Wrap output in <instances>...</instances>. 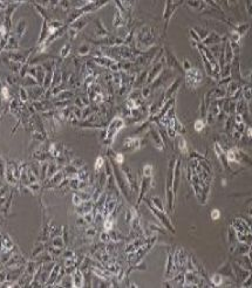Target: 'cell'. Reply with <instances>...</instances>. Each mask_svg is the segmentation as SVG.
I'll return each instance as SVG.
<instances>
[{"mask_svg":"<svg viewBox=\"0 0 252 288\" xmlns=\"http://www.w3.org/2000/svg\"><path fill=\"white\" fill-rule=\"evenodd\" d=\"M203 80L202 73L199 69L197 68H190L189 70H187V87L190 89H195L196 87H198L201 84Z\"/></svg>","mask_w":252,"mask_h":288,"instance_id":"1","label":"cell"},{"mask_svg":"<svg viewBox=\"0 0 252 288\" xmlns=\"http://www.w3.org/2000/svg\"><path fill=\"white\" fill-rule=\"evenodd\" d=\"M182 4V1L180 2H175V1H167L165 2V9H164V21H165V26H164V32L167 31L168 27V22L172 15V13L176 11L177 6H180Z\"/></svg>","mask_w":252,"mask_h":288,"instance_id":"2","label":"cell"},{"mask_svg":"<svg viewBox=\"0 0 252 288\" xmlns=\"http://www.w3.org/2000/svg\"><path fill=\"white\" fill-rule=\"evenodd\" d=\"M149 207H150V210L154 212V214H155L158 219L162 222V224L164 225V226H165L168 230H170V232H171V233H175V228L172 227V225H171V223H170L169 218L165 216V213H164L163 211H159V210H157L155 206H153V204H150V205H149Z\"/></svg>","mask_w":252,"mask_h":288,"instance_id":"3","label":"cell"},{"mask_svg":"<svg viewBox=\"0 0 252 288\" xmlns=\"http://www.w3.org/2000/svg\"><path fill=\"white\" fill-rule=\"evenodd\" d=\"M144 43L146 46H151L154 43V35H153V31L149 30V27H144L142 30V32H140V36H138V42Z\"/></svg>","mask_w":252,"mask_h":288,"instance_id":"4","label":"cell"},{"mask_svg":"<svg viewBox=\"0 0 252 288\" xmlns=\"http://www.w3.org/2000/svg\"><path fill=\"white\" fill-rule=\"evenodd\" d=\"M223 41H226V38H222L216 33H211L203 40V45H218Z\"/></svg>","mask_w":252,"mask_h":288,"instance_id":"5","label":"cell"},{"mask_svg":"<svg viewBox=\"0 0 252 288\" xmlns=\"http://www.w3.org/2000/svg\"><path fill=\"white\" fill-rule=\"evenodd\" d=\"M180 83H181V79H176L175 81H174V83L168 88V90H167V93H165V95H164V98H163V103L164 102H167L169 98H171V96L174 95L176 92H177V89H178V87H180Z\"/></svg>","mask_w":252,"mask_h":288,"instance_id":"6","label":"cell"},{"mask_svg":"<svg viewBox=\"0 0 252 288\" xmlns=\"http://www.w3.org/2000/svg\"><path fill=\"white\" fill-rule=\"evenodd\" d=\"M141 147V139L140 138H128L125 142V149L130 151V150H136Z\"/></svg>","mask_w":252,"mask_h":288,"instance_id":"7","label":"cell"},{"mask_svg":"<svg viewBox=\"0 0 252 288\" xmlns=\"http://www.w3.org/2000/svg\"><path fill=\"white\" fill-rule=\"evenodd\" d=\"M150 135H151L153 142H154V144L156 145V148L159 149V150H163V148H164V142H163V139H162V137H161V134L157 132L156 130L151 129V130H150Z\"/></svg>","mask_w":252,"mask_h":288,"instance_id":"8","label":"cell"},{"mask_svg":"<svg viewBox=\"0 0 252 288\" xmlns=\"http://www.w3.org/2000/svg\"><path fill=\"white\" fill-rule=\"evenodd\" d=\"M162 70V64L161 62H158V64H156L155 66H154V68L151 69V71H150V74H149V76H148V79H147V82L148 83H151L156 77H158V75H159V71Z\"/></svg>","mask_w":252,"mask_h":288,"instance_id":"9","label":"cell"},{"mask_svg":"<svg viewBox=\"0 0 252 288\" xmlns=\"http://www.w3.org/2000/svg\"><path fill=\"white\" fill-rule=\"evenodd\" d=\"M167 60H168V64L169 67H174L176 69H181V66L178 64V61L176 60V58L170 53V52H167Z\"/></svg>","mask_w":252,"mask_h":288,"instance_id":"10","label":"cell"},{"mask_svg":"<svg viewBox=\"0 0 252 288\" xmlns=\"http://www.w3.org/2000/svg\"><path fill=\"white\" fill-rule=\"evenodd\" d=\"M238 90H240V87H239V83L238 82H235V81H231L229 83V88H227V94L229 95H235Z\"/></svg>","mask_w":252,"mask_h":288,"instance_id":"11","label":"cell"},{"mask_svg":"<svg viewBox=\"0 0 252 288\" xmlns=\"http://www.w3.org/2000/svg\"><path fill=\"white\" fill-rule=\"evenodd\" d=\"M178 149L181 150L182 154H188V145H187V142L183 137H178Z\"/></svg>","mask_w":252,"mask_h":288,"instance_id":"12","label":"cell"},{"mask_svg":"<svg viewBox=\"0 0 252 288\" xmlns=\"http://www.w3.org/2000/svg\"><path fill=\"white\" fill-rule=\"evenodd\" d=\"M187 5L190 6V7H192V8H195V9H203V8H205V2H203V1H189Z\"/></svg>","mask_w":252,"mask_h":288,"instance_id":"13","label":"cell"},{"mask_svg":"<svg viewBox=\"0 0 252 288\" xmlns=\"http://www.w3.org/2000/svg\"><path fill=\"white\" fill-rule=\"evenodd\" d=\"M151 204H153V206H155L157 210H159V211H163V212H164L162 200H161L158 197H153V198H151Z\"/></svg>","mask_w":252,"mask_h":288,"instance_id":"14","label":"cell"},{"mask_svg":"<svg viewBox=\"0 0 252 288\" xmlns=\"http://www.w3.org/2000/svg\"><path fill=\"white\" fill-rule=\"evenodd\" d=\"M248 30H249V24H243V25H239L238 27H236V31L238 32L240 36H243Z\"/></svg>","mask_w":252,"mask_h":288,"instance_id":"15","label":"cell"},{"mask_svg":"<svg viewBox=\"0 0 252 288\" xmlns=\"http://www.w3.org/2000/svg\"><path fill=\"white\" fill-rule=\"evenodd\" d=\"M226 160L229 162H237V157H236V152H235V149H231L226 152Z\"/></svg>","mask_w":252,"mask_h":288,"instance_id":"16","label":"cell"},{"mask_svg":"<svg viewBox=\"0 0 252 288\" xmlns=\"http://www.w3.org/2000/svg\"><path fill=\"white\" fill-rule=\"evenodd\" d=\"M211 281H212V284L215 286H221L222 284H223V278H222V275H219V274H215V275H212Z\"/></svg>","mask_w":252,"mask_h":288,"instance_id":"17","label":"cell"},{"mask_svg":"<svg viewBox=\"0 0 252 288\" xmlns=\"http://www.w3.org/2000/svg\"><path fill=\"white\" fill-rule=\"evenodd\" d=\"M215 92V94H214V98H223L224 96H225V89H223V88H218V89H216V90H214Z\"/></svg>","mask_w":252,"mask_h":288,"instance_id":"18","label":"cell"},{"mask_svg":"<svg viewBox=\"0 0 252 288\" xmlns=\"http://www.w3.org/2000/svg\"><path fill=\"white\" fill-rule=\"evenodd\" d=\"M205 127V122L203 120H197L195 123V130L196 131H202Z\"/></svg>","mask_w":252,"mask_h":288,"instance_id":"19","label":"cell"},{"mask_svg":"<svg viewBox=\"0 0 252 288\" xmlns=\"http://www.w3.org/2000/svg\"><path fill=\"white\" fill-rule=\"evenodd\" d=\"M250 252V245H239L238 246V253L240 254H246Z\"/></svg>","mask_w":252,"mask_h":288,"instance_id":"20","label":"cell"},{"mask_svg":"<svg viewBox=\"0 0 252 288\" xmlns=\"http://www.w3.org/2000/svg\"><path fill=\"white\" fill-rule=\"evenodd\" d=\"M143 175L144 177H151L153 175V166L151 165H146L143 169Z\"/></svg>","mask_w":252,"mask_h":288,"instance_id":"21","label":"cell"},{"mask_svg":"<svg viewBox=\"0 0 252 288\" xmlns=\"http://www.w3.org/2000/svg\"><path fill=\"white\" fill-rule=\"evenodd\" d=\"M244 100H248V101H250L251 100V89H250V86H248V87H245L244 88Z\"/></svg>","mask_w":252,"mask_h":288,"instance_id":"22","label":"cell"},{"mask_svg":"<svg viewBox=\"0 0 252 288\" xmlns=\"http://www.w3.org/2000/svg\"><path fill=\"white\" fill-rule=\"evenodd\" d=\"M219 217H221V212H219V210H212V211H211V219H212V220H217Z\"/></svg>","mask_w":252,"mask_h":288,"instance_id":"23","label":"cell"},{"mask_svg":"<svg viewBox=\"0 0 252 288\" xmlns=\"http://www.w3.org/2000/svg\"><path fill=\"white\" fill-rule=\"evenodd\" d=\"M103 165V158L102 157H98L97 160H96V163H95V169L96 170H100V167Z\"/></svg>","mask_w":252,"mask_h":288,"instance_id":"24","label":"cell"},{"mask_svg":"<svg viewBox=\"0 0 252 288\" xmlns=\"http://www.w3.org/2000/svg\"><path fill=\"white\" fill-rule=\"evenodd\" d=\"M190 35H191V38H192V39H193V40H195L196 42H199V41H201V39H199V36L197 35V33L195 32L193 30H190Z\"/></svg>","mask_w":252,"mask_h":288,"instance_id":"25","label":"cell"},{"mask_svg":"<svg viewBox=\"0 0 252 288\" xmlns=\"http://www.w3.org/2000/svg\"><path fill=\"white\" fill-rule=\"evenodd\" d=\"M112 227H113V223H112L110 219H108V220L104 223V230H106V231H109Z\"/></svg>","mask_w":252,"mask_h":288,"instance_id":"26","label":"cell"},{"mask_svg":"<svg viewBox=\"0 0 252 288\" xmlns=\"http://www.w3.org/2000/svg\"><path fill=\"white\" fill-rule=\"evenodd\" d=\"M149 94H150V87H146L142 92V95H143V97H148Z\"/></svg>","mask_w":252,"mask_h":288,"instance_id":"27","label":"cell"},{"mask_svg":"<svg viewBox=\"0 0 252 288\" xmlns=\"http://www.w3.org/2000/svg\"><path fill=\"white\" fill-rule=\"evenodd\" d=\"M183 67H184V70H185V71H187V70H189L190 68H192L188 60H184V62H183Z\"/></svg>","mask_w":252,"mask_h":288,"instance_id":"28","label":"cell"},{"mask_svg":"<svg viewBox=\"0 0 252 288\" xmlns=\"http://www.w3.org/2000/svg\"><path fill=\"white\" fill-rule=\"evenodd\" d=\"M116 160H117V163H123V155H121V154H117L116 155Z\"/></svg>","mask_w":252,"mask_h":288,"instance_id":"29","label":"cell"},{"mask_svg":"<svg viewBox=\"0 0 252 288\" xmlns=\"http://www.w3.org/2000/svg\"><path fill=\"white\" fill-rule=\"evenodd\" d=\"M2 95H4L5 98H8V90H7V88H2Z\"/></svg>","mask_w":252,"mask_h":288,"instance_id":"30","label":"cell"},{"mask_svg":"<svg viewBox=\"0 0 252 288\" xmlns=\"http://www.w3.org/2000/svg\"><path fill=\"white\" fill-rule=\"evenodd\" d=\"M248 135L249 137H251V128H248Z\"/></svg>","mask_w":252,"mask_h":288,"instance_id":"31","label":"cell"}]
</instances>
